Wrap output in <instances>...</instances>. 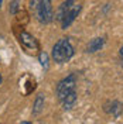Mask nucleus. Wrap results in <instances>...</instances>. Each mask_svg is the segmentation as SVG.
Returning <instances> with one entry per match:
<instances>
[{
    "instance_id": "ddd939ff",
    "label": "nucleus",
    "mask_w": 123,
    "mask_h": 124,
    "mask_svg": "<svg viewBox=\"0 0 123 124\" xmlns=\"http://www.w3.org/2000/svg\"><path fill=\"white\" fill-rule=\"evenodd\" d=\"M1 82H3V78H1V75H0V85H1Z\"/></svg>"
},
{
    "instance_id": "0eeeda50",
    "label": "nucleus",
    "mask_w": 123,
    "mask_h": 124,
    "mask_svg": "<svg viewBox=\"0 0 123 124\" xmlns=\"http://www.w3.org/2000/svg\"><path fill=\"white\" fill-rule=\"evenodd\" d=\"M44 107V96L43 94H38L37 99L34 101V107H33V114H40L41 110Z\"/></svg>"
},
{
    "instance_id": "f8f14e48",
    "label": "nucleus",
    "mask_w": 123,
    "mask_h": 124,
    "mask_svg": "<svg viewBox=\"0 0 123 124\" xmlns=\"http://www.w3.org/2000/svg\"><path fill=\"white\" fill-rule=\"evenodd\" d=\"M21 124H31L30 121H21Z\"/></svg>"
},
{
    "instance_id": "9b49d317",
    "label": "nucleus",
    "mask_w": 123,
    "mask_h": 124,
    "mask_svg": "<svg viewBox=\"0 0 123 124\" xmlns=\"http://www.w3.org/2000/svg\"><path fill=\"white\" fill-rule=\"evenodd\" d=\"M120 56H122V59H123V46L120 48Z\"/></svg>"
},
{
    "instance_id": "7ed1b4c3",
    "label": "nucleus",
    "mask_w": 123,
    "mask_h": 124,
    "mask_svg": "<svg viewBox=\"0 0 123 124\" xmlns=\"http://www.w3.org/2000/svg\"><path fill=\"white\" fill-rule=\"evenodd\" d=\"M53 59L58 63H65L74 56V46L71 45L68 38H61L53 46Z\"/></svg>"
},
{
    "instance_id": "6e6552de",
    "label": "nucleus",
    "mask_w": 123,
    "mask_h": 124,
    "mask_svg": "<svg viewBox=\"0 0 123 124\" xmlns=\"http://www.w3.org/2000/svg\"><path fill=\"white\" fill-rule=\"evenodd\" d=\"M75 101H77V92L72 93V94H69L68 97H65L61 103H62V106H64V108H71L75 104Z\"/></svg>"
},
{
    "instance_id": "f03ea898",
    "label": "nucleus",
    "mask_w": 123,
    "mask_h": 124,
    "mask_svg": "<svg viewBox=\"0 0 123 124\" xmlns=\"http://www.w3.org/2000/svg\"><path fill=\"white\" fill-rule=\"evenodd\" d=\"M30 10L35 20L41 24H48L53 21V4L51 0H30Z\"/></svg>"
},
{
    "instance_id": "39448f33",
    "label": "nucleus",
    "mask_w": 123,
    "mask_h": 124,
    "mask_svg": "<svg viewBox=\"0 0 123 124\" xmlns=\"http://www.w3.org/2000/svg\"><path fill=\"white\" fill-rule=\"evenodd\" d=\"M20 44L26 48V49H28V51H35L37 49V41L34 37H31L28 32H21V35H20Z\"/></svg>"
},
{
    "instance_id": "20e7f679",
    "label": "nucleus",
    "mask_w": 123,
    "mask_h": 124,
    "mask_svg": "<svg viewBox=\"0 0 123 124\" xmlns=\"http://www.w3.org/2000/svg\"><path fill=\"white\" fill-rule=\"evenodd\" d=\"M75 86H77V76L74 73H71L67 78H64L61 82L57 85V96H58L60 101H62L65 97H68L69 94L77 92Z\"/></svg>"
},
{
    "instance_id": "f257e3e1",
    "label": "nucleus",
    "mask_w": 123,
    "mask_h": 124,
    "mask_svg": "<svg viewBox=\"0 0 123 124\" xmlns=\"http://www.w3.org/2000/svg\"><path fill=\"white\" fill-rule=\"evenodd\" d=\"M79 11H81V4L77 0H65L57 10L55 18L61 24L62 28H67L74 23V20L77 18Z\"/></svg>"
},
{
    "instance_id": "9d476101",
    "label": "nucleus",
    "mask_w": 123,
    "mask_h": 124,
    "mask_svg": "<svg viewBox=\"0 0 123 124\" xmlns=\"http://www.w3.org/2000/svg\"><path fill=\"white\" fill-rule=\"evenodd\" d=\"M17 0H14L13 3H11V13H16V10H17Z\"/></svg>"
},
{
    "instance_id": "4468645a",
    "label": "nucleus",
    "mask_w": 123,
    "mask_h": 124,
    "mask_svg": "<svg viewBox=\"0 0 123 124\" xmlns=\"http://www.w3.org/2000/svg\"><path fill=\"white\" fill-rule=\"evenodd\" d=\"M1 1H3V0H0V6H1Z\"/></svg>"
},
{
    "instance_id": "1a4fd4ad",
    "label": "nucleus",
    "mask_w": 123,
    "mask_h": 124,
    "mask_svg": "<svg viewBox=\"0 0 123 124\" xmlns=\"http://www.w3.org/2000/svg\"><path fill=\"white\" fill-rule=\"evenodd\" d=\"M40 62H41V65L44 68H48V55L45 52H41L40 54Z\"/></svg>"
},
{
    "instance_id": "423d86ee",
    "label": "nucleus",
    "mask_w": 123,
    "mask_h": 124,
    "mask_svg": "<svg viewBox=\"0 0 123 124\" xmlns=\"http://www.w3.org/2000/svg\"><path fill=\"white\" fill-rule=\"evenodd\" d=\"M103 44H105V38H102V37L91 39L89 44H88V52H96V51H99L100 48L103 46Z\"/></svg>"
}]
</instances>
